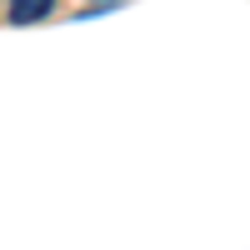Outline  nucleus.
<instances>
[{"instance_id":"nucleus-2","label":"nucleus","mask_w":250,"mask_h":250,"mask_svg":"<svg viewBox=\"0 0 250 250\" xmlns=\"http://www.w3.org/2000/svg\"><path fill=\"white\" fill-rule=\"evenodd\" d=\"M90 5H120V0H90Z\"/></svg>"},{"instance_id":"nucleus-1","label":"nucleus","mask_w":250,"mask_h":250,"mask_svg":"<svg viewBox=\"0 0 250 250\" xmlns=\"http://www.w3.org/2000/svg\"><path fill=\"white\" fill-rule=\"evenodd\" d=\"M5 10H10V25H35L55 10V0H5Z\"/></svg>"}]
</instances>
